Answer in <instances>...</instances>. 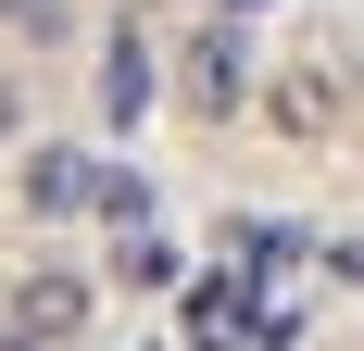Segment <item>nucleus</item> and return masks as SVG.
Returning <instances> with one entry per match:
<instances>
[{
	"label": "nucleus",
	"instance_id": "obj_4",
	"mask_svg": "<svg viewBox=\"0 0 364 351\" xmlns=\"http://www.w3.org/2000/svg\"><path fill=\"white\" fill-rule=\"evenodd\" d=\"M88 213H101L113 239H151V176L139 163H88Z\"/></svg>",
	"mask_w": 364,
	"mask_h": 351
},
{
	"label": "nucleus",
	"instance_id": "obj_8",
	"mask_svg": "<svg viewBox=\"0 0 364 351\" xmlns=\"http://www.w3.org/2000/svg\"><path fill=\"white\" fill-rule=\"evenodd\" d=\"M314 264H327L339 288H364V239H327V251H314Z\"/></svg>",
	"mask_w": 364,
	"mask_h": 351
},
{
	"label": "nucleus",
	"instance_id": "obj_12",
	"mask_svg": "<svg viewBox=\"0 0 364 351\" xmlns=\"http://www.w3.org/2000/svg\"><path fill=\"white\" fill-rule=\"evenodd\" d=\"M0 351H38V339H13V326H0Z\"/></svg>",
	"mask_w": 364,
	"mask_h": 351
},
{
	"label": "nucleus",
	"instance_id": "obj_10",
	"mask_svg": "<svg viewBox=\"0 0 364 351\" xmlns=\"http://www.w3.org/2000/svg\"><path fill=\"white\" fill-rule=\"evenodd\" d=\"M0 26H38V0H0Z\"/></svg>",
	"mask_w": 364,
	"mask_h": 351
},
{
	"label": "nucleus",
	"instance_id": "obj_3",
	"mask_svg": "<svg viewBox=\"0 0 364 351\" xmlns=\"http://www.w3.org/2000/svg\"><path fill=\"white\" fill-rule=\"evenodd\" d=\"M88 88H101V126H139V113L164 101V50H151V38L126 26V38L101 50V75H88Z\"/></svg>",
	"mask_w": 364,
	"mask_h": 351
},
{
	"label": "nucleus",
	"instance_id": "obj_2",
	"mask_svg": "<svg viewBox=\"0 0 364 351\" xmlns=\"http://www.w3.org/2000/svg\"><path fill=\"white\" fill-rule=\"evenodd\" d=\"M88 314H101V276L88 264H26L13 276V339H38V351H63V339H88Z\"/></svg>",
	"mask_w": 364,
	"mask_h": 351
},
{
	"label": "nucleus",
	"instance_id": "obj_9",
	"mask_svg": "<svg viewBox=\"0 0 364 351\" xmlns=\"http://www.w3.org/2000/svg\"><path fill=\"white\" fill-rule=\"evenodd\" d=\"M26 139V88H13V75H0V151Z\"/></svg>",
	"mask_w": 364,
	"mask_h": 351
},
{
	"label": "nucleus",
	"instance_id": "obj_1",
	"mask_svg": "<svg viewBox=\"0 0 364 351\" xmlns=\"http://www.w3.org/2000/svg\"><path fill=\"white\" fill-rule=\"evenodd\" d=\"M252 88H264V75H252V26H226V13H214V26L176 50V101L201 113V126H239Z\"/></svg>",
	"mask_w": 364,
	"mask_h": 351
},
{
	"label": "nucleus",
	"instance_id": "obj_6",
	"mask_svg": "<svg viewBox=\"0 0 364 351\" xmlns=\"http://www.w3.org/2000/svg\"><path fill=\"white\" fill-rule=\"evenodd\" d=\"M339 101H352V88H339L327 63H301V75H289V88H277V101H264V113H277L289 139H314V126H339Z\"/></svg>",
	"mask_w": 364,
	"mask_h": 351
},
{
	"label": "nucleus",
	"instance_id": "obj_7",
	"mask_svg": "<svg viewBox=\"0 0 364 351\" xmlns=\"http://www.w3.org/2000/svg\"><path fill=\"white\" fill-rule=\"evenodd\" d=\"M113 264H126V288H176V276H188V251L164 239V226H151V239H126Z\"/></svg>",
	"mask_w": 364,
	"mask_h": 351
},
{
	"label": "nucleus",
	"instance_id": "obj_11",
	"mask_svg": "<svg viewBox=\"0 0 364 351\" xmlns=\"http://www.w3.org/2000/svg\"><path fill=\"white\" fill-rule=\"evenodd\" d=\"M214 13H226V26H239V13H264V0H214Z\"/></svg>",
	"mask_w": 364,
	"mask_h": 351
},
{
	"label": "nucleus",
	"instance_id": "obj_5",
	"mask_svg": "<svg viewBox=\"0 0 364 351\" xmlns=\"http://www.w3.org/2000/svg\"><path fill=\"white\" fill-rule=\"evenodd\" d=\"M26 213H88V151H26Z\"/></svg>",
	"mask_w": 364,
	"mask_h": 351
}]
</instances>
